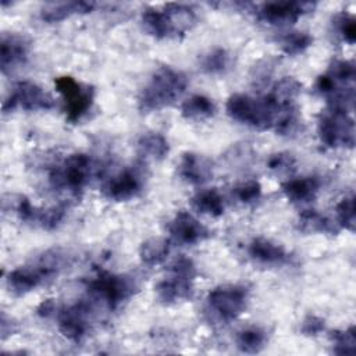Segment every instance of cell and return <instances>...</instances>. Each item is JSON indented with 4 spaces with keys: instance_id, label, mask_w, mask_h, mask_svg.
Listing matches in <instances>:
<instances>
[{
    "instance_id": "14",
    "label": "cell",
    "mask_w": 356,
    "mask_h": 356,
    "mask_svg": "<svg viewBox=\"0 0 356 356\" xmlns=\"http://www.w3.org/2000/svg\"><path fill=\"white\" fill-rule=\"evenodd\" d=\"M178 174L184 181L192 185H202L211 178L213 165L206 156L186 152L182 154L178 164Z\"/></svg>"
},
{
    "instance_id": "22",
    "label": "cell",
    "mask_w": 356,
    "mask_h": 356,
    "mask_svg": "<svg viewBox=\"0 0 356 356\" xmlns=\"http://www.w3.org/2000/svg\"><path fill=\"white\" fill-rule=\"evenodd\" d=\"M192 204L199 213L211 217H220L225 210L224 197L217 189H206L196 193L192 199Z\"/></svg>"
},
{
    "instance_id": "27",
    "label": "cell",
    "mask_w": 356,
    "mask_h": 356,
    "mask_svg": "<svg viewBox=\"0 0 356 356\" xmlns=\"http://www.w3.org/2000/svg\"><path fill=\"white\" fill-rule=\"evenodd\" d=\"M312 43H313L312 35H309L307 32H300V31L288 32L280 38L281 49L288 56H298V54L303 53L305 50H307L312 46Z\"/></svg>"
},
{
    "instance_id": "36",
    "label": "cell",
    "mask_w": 356,
    "mask_h": 356,
    "mask_svg": "<svg viewBox=\"0 0 356 356\" xmlns=\"http://www.w3.org/2000/svg\"><path fill=\"white\" fill-rule=\"evenodd\" d=\"M335 26L338 33L341 35V38L348 42L349 44L355 43L356 39V24H355V18L349 14H341L337 17L335 19Z\"/></svg>"
},
{
    "instance_id": "35",
    "label": "cell",
    "mask_w": 356,
    "mask_h": 356,
    "mask_svg": "<svg viewBox=\"0 0 356 356\" xmlns=\"http://www.w3.org/2000/svg\"><path fill=\"white\" fill-rule=\"evenodd\" d=\"M234 193L242 203H253L261 195V185L257 181L250 179L236 185Z\"/></svg>"
},
{
    "instance_id": "34",
    "label": "cell",
    "mask_w": 356,
    "mask_h": 356,
    "mask_svg": "<svg viewBox=\"0 0 356 356\" xmlns=\"http://www.w3.org/2000/svg\"><path fill=\"white\" fill-rule=\"evenodd\" d=\"M295 165H296L295 157L286 152H280V153L271 154L270 159L267 160V167L278 175L293 172Z\"/></svg>"
},
{
    "instance_id": "10",
    "label": "cell",
    "mask_w": 356,
    "mask_h": 356,
    "mask_svg": "<svg viewBox=\"0 0 356 356\" xmlns=\"http://www.w3.org/2000/svg\"><path fill=\"white\" fill-rule=\"evenodd\" d=\"M314 6L310 1H270L261 4L257 13L259 18L270 25H288L312 11Z\"/></svg>"
},
{
    "instance_id": "17",
    "label": "cell",
    "mask_w": 356,
    "mask_h": 356,
    "mask_svg": "<svg viewBox=\"0 0 356 356\" xmlns=\"http://www.w3.org/2000/svg\"><path fill=\"white\" fill-rule=\"evenodd\" d=\"M248 252L253 260L261 264H282L288 259V253L281 245L261 236L254 238L249 243Z\"/></svg>"
},
{
    "instance_id": "4",
    "label": "cell",
    "mask_w": 356,
    "mask_h": 356,
    "mask_svg": "<svg viewBox=\"0 0 356 356\" xmlns=\"http://www.w3.org/2000/svg\"><path fill=\"white\" fill-rule=\"evenodd\" d=\"M135 284L129 277L99 270L88 284L89 293L108 310L118 309L132 293Z\"/></svg>"
},
{
    "instance_id": "31",
    "label": "cell",
    "mask_w": 356,
    "mask_h": 356,
    "mask_svg": "<svg viewBox=\"0 0 356 356\" xmlns=\"http://www.w3.org/2000/svg\"><path fill=\"white\" fill-rule=\"evenodd\" d=\"M65 217V209L63 206H53L49 209L38 210L35 213L33 222L39 224L44 229H54Z\"/></svg>"
},
{
    "instance_id": "25",
    "label": "cell",
    "mask_w": 356,
    "mask_h": 356,
    "mask_svg": "<svg viewBox=\"0 0 356 356\" xmlns=\"http://www.w3.org/2000/svg\"><path fill=\"white\" fill-rule=\"evenodd\" d=\"M266 343L267 334L260 327H248L236 335V346L243 353H259Z\"/></svg>"
},
{
    "instance_id": "37",
    "label": "cell",
    "mask_w": 356,
    "mask_h": 356,
    "mask_svg": "<svg viewBox=\"0 0 356 356\" xmlns=\"http://www.w3.org/2000/svg\"><path fill=\"white\" fill-rule=\"evenodd\" d=\"M324 331V320L318 316L309 314L300 325V332L306 337H316Z\"/></svg>"
},
{
    "instance_id": "30",
    "label": "cell",
    "mask_w": 356,
    "mask_h": 356,
    "mask_svg": "<svg viewBox=\"0 0 356 356\" xmlns=\"http://www.w3.org/2000/svg\"><path fill=\"white\" fill-rule=\"evenodd\" d=\"M327 74L335 81L338 86H353L355 65L352 61L337 60L331 64Z\"/></svg>"
},
{
    "instance_id": "33",
    "label": "cell",
    "mask_w": 356,
    "mask_h": 356,
    "mask_svg": "<svg viewBox=\"0 0 356 356\" xmlns=\"http://www.w3.org/2000/svg\"><path fill=\"white\" fill-rule=\"evenodd\" d=\"M300 82H298L295 78L292 76H284L282 79H280L275 86L274 90L271 92L277 99L282 100V102H293L295 97L299 95L300 92Z\"/></svg>"
},
{
    "instance_id": "20",
    "label": "cell",
    "mask_w": 356,
    "mask_h": 356,
    "mask_svg": "<svg viewBox=\"0 0 356 356\" xmlns=\"http://www.w3.org/2000/svg\"><path fill=\"white\" fill-rule=\"evenodd\" d=\"M163 10H164L165 15L168 17V21L171 24L175 38L179 35H184L196 22V14L189 6L170 3V4H165L163 7Z\"/></svg>"
},
{
    "instance_id": "15",
    "label": "cell",
    "mask_w": 356,
    "mask_h": 356,
    "mask_svg": "<svg viewBox=\"0 0 356 356\" xmlns=\"http://www.w3.org/2000/svg\"><path fill=\"white\" fill-rule=\"evenodd\" d=\"M29 43L18 33H3L0 43V65L1 71H7L22 64L28 56Z\"/></svg>"
},
{
    "instance_id": "3",
    "label": "cell",
    "mask_w": 356,
    "mask_h": 356,
    "mask_svg": "<svg viewBox=\"0 0 356 356\" xmlns=\"http://www.w3.org/2000/svg\"><path fill=\"white\" fill-rule=\"evenodd\" d=\"M317 132L321 143L330 149L355 145V122L348 111L330 107L318 120Z\"/></svg>"
},
{
    "instance_id": "24",
    "label": "cell",
    "mask_w": 356,
    "mask_h": 356,
    "mask_svg": "<svg viewBox=\"0 0 356 356\" xmlns=\"http://www.w3.org/2000/svg\"><path fill=\"white\" fill-rule=\"evenodd\" d=\"M170 252V242L165 238H150L140 245L139 256L143 264H160Z\"/></svg>"
},
{
    "instance_id": "2",
    "label": "cell",
    "mask_w": 356,
    "mask_h": 356,
    "mask_svg": "<svg viewBox=\"0 0 356 356\" xmlns=\"http://www.w3.org/2000/svg\"><path fill=\"white\" fill-rule=\"evenodd\" d=\"M64 254L60 250H47L33 264L14 268L7 275V286L15 295H25L47 280H51L63 268Z\"/></svg>"
},
{
    "instance_id": "18",
    "label": "cell",
    "mask_w": 356,
    "mask_h": 356,
    "mask_svg": "<svg viewBox=\"0 0 356 356\" xmlns=\"http://www.w3.org/2000/svg\"><path fill=\"white\" fill-rule=\"evenodd\" d=\"M93 1H57L46 3L40 8V18L46 22H58L74 14L89 13L95 8Z\"/></svg>"
},
{
    "instance_id": "38",
    "label": "cell",
    "mask_w": 356,
    "mask_h": 356,
    "mask_svg": "<svg viewBox=\"0 0 356 356\" xmlns=\"http://www.w3.org/2000/svg\"><path fill=\"white\" fill-rule=\"evenodd\" d=\"M35 213H36V207L32 206V203L25 196H21L17 203V214L19 220L24 222H33Z\"/></svg>"
},
{
    "instance_id": "6",
    "label": "cell",
    "mask_w": 356,
    "mask_h": 356,
    "mask_svg": "<svg viewBox=\"0 0 356 356\" xmlns=\"http://www.w3.org/2000/svg\"><path fill=\"white\" fill-rule=\"evenodd\" d=\"M249 300V291L243 285H221L207 295L209 310L221 321H231L241 316Z\"/></svg>"
},
{
    "instance_id": "13",
    "label": "cell",
    "mask_w": 356,
    "mask_h": 356,
    "mask_svg": "<svg viewBox=\"0 0 356 356\" xmlns=\"http://www.w3.org/2000/svg\"><path fill=\"white\" fill-rule=\"evenodd\" d=\"M167 229L171 238L182 245H195L210 236V231L185 210H179L172 217Z\"/></svg>"
},
{
    "instance_id": "29",
    "label": "cell",
    "mask_w": 356,
    "mask_h": 356,
    "mask_svg": "<svg viewBox=\"0 0 356 356\" xmlns=\"http://www.w3.org/2000/svg\"><path fill=\"white\" fill-rule=\"evenodd\" d=\"M332 350L337 355H353L356 350V334L355 327H349L348 330L332 331L331 332Z\"/></svg>"
},
{
    "instance_id": "12",
    "label": "cell",
    "mask_w": 356,
    "mask_h": 356,
    "mask_svg": "<svg viewBox=\"0 0 356 356\" xmlns=\"http://www.w3.org/2000/svg\"><path fill=\"white\" fill-rule=\"evenodd\" d=\"M196 274L170 268V277L156 285V295L164 305H172L192 298V282Z\"/></svg>"
},
{
    "instance_id": "39",
    "label": "cell",
    "mask_w": 356,
    "mask_h": 356,
    "mask_svg": "<svg viewBox=\"0 0 356 356\" xmlns=\"http://www.w3.org/2000/svg\"><path fill=\"white\" fill-rule=\"evenodd\" d=\"M54 309H56L54 302H53L51 299H47V300H44V302L40 303V306L38 307V313H39L40 316H43V317H49V316L54 312Z\"/></svg>"
},
{
    "instance_id": "9",
    "label": "cell",
    "mask_w": 356,
    "mask_h": 356,
    "mask_svg": "<svg viewBox=\"0 0 356 356\" xmlns=\"http://www.w3.org/2000/svg\"><path fill=\"white\" fill-rule=\"evenodd\" d=\"M90 305L85 300L76 302L58 312V330L72 342H81L89 331Z\"/></svg>"
},
{
    "instance_id": "16",
    "label": "cell",
    "mask_w": 356,
    "mask_h": 356,
    "mask_svg": "<svg viewBox=\"0 0 356 356\" xmlns=\"http://www.w3.org/2000/svg\"><path fill=\"white\" fill-rule=\"evenodd\" d=\"M281 189L289 202L309 203L317 196L320 191V181L317 177L293 178L284 182Z\"/></svg>"
},
{
    "instance_id": "26",
    "label": "cell",
    "mask_w": 356,
    "mask_h": 356,
    "mask_svg": "<svg viewBox=\"0 0 356 356\" xmlns=\"http://www.w3.org/2000/svg\"><path fill=\"white\" fill-rule=\"evenodd\" d=\"M231 65V56L225 49L216 47L207 51L200 61V67L206 74L210 75H221L227 72Z\"/></svg>"
},
{
    "instance_id": "19",
    "label": "cell",
    "mask_w": 356,
    "mask_h": 356,
    "mask_svg": "<svg viewBox=\"0 0 356 356\" xmlns=\"http://www.w3.org/2000/svg\"><path fill=\"white\" fill-rule=\"evenodd\" d=\"M142 24L145 31L156 39L175 38L168 17L163 8H146L142 13Z\"/></svg>"
},
{
    "instance_id": "8",
    "label": "cell",
    "mask_w": 356,
    "mask_h": 356,
    "mask_svg": "<svg viewBox=\"0 0 356 356\" xmlns=\"http://www.w3.org/2000/svg\"><path fill=\"white\" fill-rule=\"evenodd\" d=\"M92 168V160L85 153L70 154L63 164L51 174V181L57 186H64L76 193L88 184Z\"/></svg>"
},
{
    "instance_id": "21",
    "label": "cell",
    "mask_w": 356,
    "mask_h": 356,
    "mask_svg": "<svg viewBox=\"0 0 356 356\" xmlns=\"http://www.w3.org/2000/svg\"><path fill=\"white\" fill-rule=\"evenodd\" d=\"M216 113V106L211 99L203 95H193L182 103L181 114L186 120L200 121L213 117Z\"/></svg>"
},
{
    "instance_id": "1",
    "label": "cell",
    "mask_w": 356,
    "mask_h": 356,
    "mask_svg": "<svg viewBox=\"0 0 356 356\" xmlns=\"http://www.w3.org/2000/svg\"><path fill=\"white\" fill-rule=\"evenodd\" d=\"M186 86L188 78L184 72L168 65L159 67L139 95V110L143 113L161 110L178 100Z\"/></svg>"
},
{
    "instance_id": "28",
    "label": "cell",
    "mask_w": 356,
    "mask_h": 356,
    "mask_svg": "<svg viewBox=\"0 0 356 356\" xmlns=\"http://www.w3.org/2000/svg\"><path fill=\"white\" fill-rule=\"evenodd\" d=\"M299 229L307 234L313 232H332L334 225L331 221L316 210H305L299 216Z\"/></svg>"
},
{
    "instance_id": "11",
    "label": "cell",
    "mask_w": 356,
    "mask_h": 356,
    "mask_svg": "<svg viewBox=\"0 0 356 356\" xmlns=\"http://www.w3.org/2000/svg\"><path fill=\"white\" fill-rule=\"evenodd\" d=\"M143 186L142 174L136 168H124L104 182L103 195L114 202H125L139 195Z\"/></svg>"
},
{
    "instance_id": "5",
    "label": "cell",
    "mask_w": 356,
    "mask_h": 356,
    "mask_svg": "<svg viewBox=\"0 0 356 356\" xmlns=\"http://www.w3.org/2000/svg\"><path fill=\"white\" fill-rule=\"evenodd\" d=\"M54 85L64 102L65 120L70 124L79 122L93 104L95 89L68 75L57 78Z\"/></svg>"
},
{
    "instance_id": "7",
    "label": "cell",
    "mask_w": 356,
    "mask_h": 356,
    "mask_svg": "<svg viewBox=\"0 0 356 356\" xmlns=\"http://www.w3.org/2000/svg\"><path fill=\"white\" fill-rule=\"evenodd\" d=\"M54 106V99L39 85L22 81L18 82L8 97L3 103V111L8 113L15 108H22L25 111L49 110Z\"/></svg>"
},
{
    "instance_id": "23",
    "label": "cell",
    "mask_w": 356,
    "mask_h": 356,
    "mask_svg": "<svg viewBox=\"0 0 356 356\" xmlns=\"http://www.w3.org/2000/svg\"><path fill=\"white\" fill-rule=\"evenodd\" d=\"M136 145L142 156L153 160H163L170 150L167 139L159 132H146L140 135Z\"/></svg>"
},
{
    "instance_id": "32",
    "label": "cell",
    "mask_w": 356,
    "mask_h": 356,
    "mask_svg": "<svg viewBox=\"0 0 356 356\" xmlns=\"http://www.w3.org/2000/svg\"><path fill=\"white\" fill-rule=\"evenodd\" d=\"M335 213H337V221L338 224L348 229V231H353L355 229V197L346 196L343 197L335 207Z\"/></svg>"
}]
</instances>
